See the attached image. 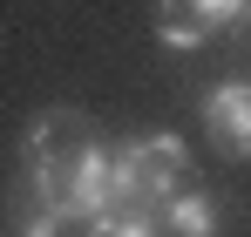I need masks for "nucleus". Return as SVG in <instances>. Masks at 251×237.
<instances>
[{"mask_svg":"<svg viewBox=\"0 0 251 237\" xmlns=\"http://www.w3.org/2000/svg\"><path fill=\"white\" fill-rule=\"evenodd\" d=\"M82 237H163V224H156L150 210H109V217H95Z\"/></svg>","mask_w":251,"mask_h":237,"instance_id":"nucleus-6","label":"nucleus"},{"mask_svg":"<svg viewBox=\"0 0 251 237\" xmlns=\"http://www.w3.org/2000/svg\"><path fill=\"white\" fill-rule=\"evenodd\" d=\"M176 190H190V149L176 129H143L116 142V203L123 210H163Z\"/></svg>","mask_w":251,"mask_h":237,"instance_id":"nucleus-2","label":"nucleus"},{"mask_svg":"<svg viewBox=\"0 0 251 237\" xmlns=\"http://www.w3.org/2000/svg\"><path fill=\"white\" fill-rule=\"evenodd\" d=\"M21 163H27V190L41 210H54L61 224H95L116 203V142L95 136V122L75 109H41L21 136Z\"/></svg>","mask_w":251,"mask_h":237,"instance_id":"nucleus-1","label":"nucleus"},{"mask_svg":"<svg viewBox=\"0 0 251 237\" xmlns=\"http://www.w3.org/2000/svg\"><path fill=\"white\" fill-rule=\"evenodd\" d=\"M204 136L217 142V156H238L251 163V81L231 75L204 95Z\"/></svg>","mask_w":251,"mask_h":237,"instance_id":"nucleus-4","label":"nucleus"},{"mask_svg":"<svg viewBox=\"0 0 251 237\" xmlns=\"http://www.w3.org/2000/svg\"><path fill=\"white\" fill-rule=\"evenodd\" d=\"M61 231H68V224H61L54 210H41V203H34V210L21 217V231H14V237H61Z\"/></svg>","mask_w":251,"mask_h":237,"instance_id":"nucleus-7","label":"nucleus"},{"mask_svg":"<svg viewBox=\"0 0 251 237\" xmlns=\"http://www.w3.org/2000/svg\"><path fill=\"white\" fill-rule=\"evenodd\" d=\"M251 21V0H156V34L163 47H204L210 34Z\"/></svg>","mask_w":251,"mask_h":237,"instance_id":"nucleus-3","label":"nucleus"},{"mask_svg":"<svg viewBox=\"0 0 251 237\" xmlns=\"http://www.w3.org/2000/svg\"><path fill=\"white\" fill-rule=\"evenodd\" d=\"M156 217H163L170 237H217V231H224V210H217L210 190H176Z\"/></svg>","mask_w":251,"mask_h":237,"instance_id":"nucleus-5","label":"nucleus"}]
</instances>
